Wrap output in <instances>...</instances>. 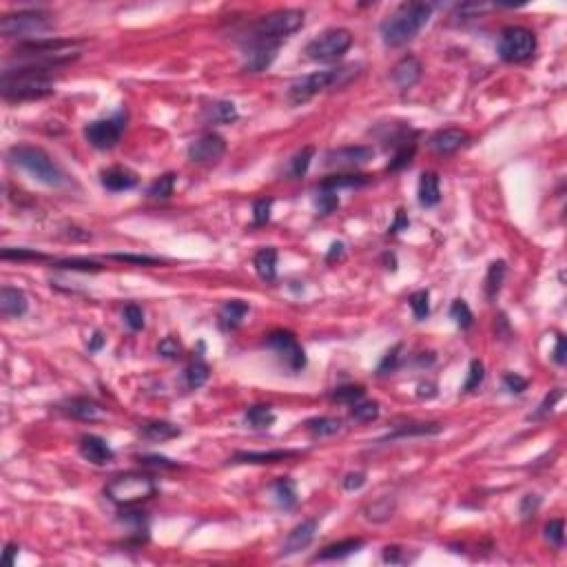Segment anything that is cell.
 <instances>
[{
	"label": "cell",
	"instance_id": "obj_48",
	"mask_svg": "<svg viewBox=\"0 0 567 567\" xmlns=\"http://www.w3.org/2000/svg\"><path fill=\"white\" fill-rule=\"evenodd\" d=\"M3 259H18V261H25V259H47V255L38 253L34 248H3V253H0Z\"/></svg>",
	"mask_w": 567,
	"mask_h": 567
},
{
	"label": "cell",
	"instance_id": "obj_7",
	"mask_svg": "<svg viewBox=\"0 0 567 567\" xmlns=\"http://www.w3.org/2000/svg\"><path fill=\"white\" fill-rule=\"evenodd\" d=\"M51 27H54L51 16L45 12H18V14H7L0 20V34L5 38L40 40Z\"/></svg>",
	"mask_w": 567,
	"mask_h": 567
},
{
	"label": "cell",
	"instance_id": "obj_6",
	"mask_svg": "<svg viewBox=\"0 0 567 567\" xmlns=\"http://www.w3.org/2000/svg\"><path fill=\"white\" fill-rule=\"evenodd\" d=\"M104 495L109 497V501L118 503V506L129 508V506H135V503L151 499L155 495V483L146 475L127 472V475L113 477L107 483V488H104Z\"/></svg>",
	"mask_w": 567,
	"mask_h": 567
},
{
	"label": "cell",
	"instance_id": "obj_32",
	"mask_svg": "<svg viewBox=\"0 0 567 567\" xmlns=\"http://www.w3.org/2000/svg\"><path fill=\"white\" fill-rule=\"evenodd\" d=\"M306 428L312 437H332L341 430V421L335 417H315L306 421Z\"/></svg>",
	"mask_w": 567,
	"mask_h": 567
},
{
	"label": "cell",
	"instance_id": "obj_26",
	"mask_svg": "<svg viewBox=\"0 0 567 567\" xmlns=\"http://www.w3.org/2000/svg\"><path fill=\"white\" fill-rule=\"evenodd\" d=\"M204 118L213 124H230L237 120V109L233 102L228 100H217L213 104H208L204 109Z\"/></svg>",
	"mask_w": 567,
	"mask_h": 567
},
{
	"label": "cell",
	"instance_id": "obj_17",
	"mask_svg": "<svg viewBox=\"0 0 567 567\" xmlns=\"http://www.w3.org/2000/svg\"><path fill=\"white\" fill-rule=\"evenodd\" d=\"M80 455L93 466H109L115 459L111 446L98 435H82L80 437Z\"/></svg>",
	"mask_w": 567,
	"mask_h": 567
},
{
	"label": "cell",
	"instance_id": "obj_31",
	"mask_svg": "<svg viewBox=\"0 0 567 567\" xmlns=\"http://www.w3.org/2000/svg\"><path fill=\"white\" fill-rule=\"evenodd\" d=\"M366 182H368V175H361V173H346V175H332V177H326V180L321 182L319 188H326V191H335V193H337L339 188L364 186Z\"/></svg>",
	"mask_w": 567,
	"mask_h": 567
},
{
	"label": "cell",
	"instance_id": "obj_10",
	"mask_svg": "<svg viewBox=\"0 0 567 567\" xmlns=\"http://www.w3.org/2000/svg\"><path fill=\"white\" fill-rule=\"evenodd\" d=\"M266 346L275 352L281 364L286 366L288 370L299 372L306 368V352L299 346V341L295 339V335L288 330H275L266 337Z\"/></svg>",
	"mask_w": 567,
	"mask_h": 567
},
{
	"label": "cell",
	"instance_id": "obj_14",
	"mask_svg": "<svg viewBox=\"0 0 567 567\" xmlns=\"http://www.w3.org/2000/svg\"><path fill=\"white\" fill-rule=\"evenodd\" d=\"M421 73H424L421 60H419L417 56H404L392 67L390 80L399 91H408V89H412L419 80H421Z\"/></svg>",
	"mask_w": 567,
	"mask_h": 567
},
{
	"label": "cell",
	"instance_id": "obj_27",
	"mask_svg": "<svg viewBox=\"0 0 567 567\" xmlns=\"http://www.w3.org/2000/svg\"><path fill=\"white\" fill-rule=\"evenodd\" d=\"M140 432L144 439L149 441H169V439H175L182 435V430L177 428L175 424H169V421H149L140 428Z\"/></svg>",
	"mask_w": 567,
	"mask_h": 567
},
{
	"label": "cell",
	"instance_id": "obj_50",
	"mask_svg": "<svg viewBox=\"0 0 567 567\" xmlns=\"http://www.w3.org/2000/svg\"><path fill=\"white\" fill-rule=\"evenodd\" d=\"M503 386H506V390L512 392V395H521L523 390H528V379L517 372H506L503 375Z\"/></svg>",
	"mask_w": 567,
	"mask_h": 567
},
{
	"label": "cell",
	"instance_id": "obj_24",
	"mask_svg": "<svg viewBox=\"0 0 567 567\" xmlns=\"http://www.w3.org/2000/svg\"><path fill=\"white\" fill-rule=\"evenodd\" d=\"M441 202V186H439V175L428 171L419 180V204L426 208H432Z\"/></svg>",
	"mask_w": 567,
	"mask_h": 567
},
{
	"label": "cell",
	"instance_id": "obj_47",
	"mask_svg": "<svg viewBox=\"0 0 567 567\" xmlns=\"http://www.w3.org/2000/svg\"><path fill=\"white\" fill-rule=\"evenodd\" d=\"M415 151H417V146L415 144H404L401 149L397 151V155H395V160L388 164V171H401L404 166H408L412 162V157H415Z\"/></svg>",
	"mask_w": 567,
	"mask_h": 567
},
{
	"label": "cell",
	"instance_id": "obj_1",
	"mask_svg": "<svg viewBox=\"0 0 567 567\" xmlns=\"http://www.w3.org/2000/svg\"><path fill=\"white\" fill-rule=\"evenodd\" d=\"M56 67L40 62H20L16 69L5 67L3 71V98L7 102L40 100L56 93L51 71Z\"/></svg>",
	"mask_w": 567,
	"mask_h": 567
},
{
	"label": "cell",
	"instance_id": "obj_28",
	"mask_svg": "<svg viewBox=\"0 0 567 567\" xmlns=\"http://www.w3.org/2000/svg\"><path fill=\"white\" fill-rule=\"evenodd\" d=\"M506 261H492L490 268H488V275H486V284H483V290H486V297L488 301L497 299L499 290L503 286V279H506Z\"/></svg>",
	"mask_w": 567,
	"mask_h": 567
},
{
	"label": "cell",
	"instance_id": "obj_58",
	"mask_svg": "<svg viewBox=\"0 0 567 567\" xmlns=\"http://www.w3.org/2000/svg\"><path fill=\"white\" fill-rule=\"evenodd\" d=\"M404 550L401 548H397V545H388V548H384V561L386 563H404L408 561V556H401Z\"/></svg>",
	"mask_w": 567,
	"mask_h": 567
},
{
	"label": "cell",
	"instance_id": "obj_30",
	"mask_svg": "<svg viewBox=\"0 0 567 567\" xmlns=\"http://www.w3.org/2000/svg\"><path fill=\"white\" fill-rule=\"evenodd\" d=\"M248 312V304L241 299H230L222 306V312H219V319H222L224 328H237L239 321L244 319V315Z\"/></svg>",
	"mask_w": 567,
	"mask_h": 567
},
{
	"label": "cell",
	"instance_id": "obj_57",
	"mask_svg": "<svg viewBox=\"0 0 567 567\" xmlns=\"http://www.w3.org/2000/svg\"><path fill=\"white\" fill-rule=\"evenodd\" d=\"M364 483H366L364 472H350V475H346V479H344V488L352 492V490L364 488Z\"/></svg>",
	"mask_w": 567,
	"mask_h": 567
},
{
	"label": "cell",
	"instance_id": "obj_61",
	"mask_svg": "<svg viewBox=\"0 0 567 567\" xmlns=\"http://www.w3.org/2000/svg\"><path fill=\"white\" fill-rule=\"evenodd\" d=\"M408 224H410V219H408L406 213L401 211V208H399V211H397V217H395V224H392L390 228H388V233H392V235H395V233H399L401 228H408Z\"/></svg>",
	"mask_w": 567,
	"mask_h": 567
},
{
	"label": "cell",
	"instance_id": "obj_42",
	"mask_svg": "<svg viewBox=\"0 0 567 567\" xmlns=\"http://www.w3.org/2000/svg\"><path fill=\"white\" fill-rule=\"evenodd\" d=\"M173 186H175V175L166 173L162 177H157V180L149 186V195L157 197V199H164V197H169L173 193Z\"/></svg>",
	"mask_w": 567,
	"mask_h": 567
},
{
	"label": "cell",
	"instance_id": "obj_35",
	"mask_svg": "<svg viewBox=\"0 0 567 567\" xmlns=\"http://www.w3.org/2000/svg\"><path fill=\"white\" fill-rule=\"evenodd\" d=\"M444 426L441 424H406L399 426L388 439H401V437H424V435H439Z\"/></svg>",
	"mask_w": 567,
	"mask_h": 567
},
{
	"label": "cell",
	"instance_id": "obj_23",
	"mask_svg": "<svg viewBox=\"0 0 567 567\" xmlns=\"http://www.w3.org/2000/svg\"><path fill=\"white\" fill-rule=\"evenodd\" d=\"M65 412L73 419H80V421H98L102 417V408L93 401V399H71V401L65 406Z\"/></svg>",
	"mask_w": 567,
	"mask_h": 567
},
{
	"label": "cell",
	"instance_id": "obj_4",
	"mask_svg": "<svg viewBox=\"0 0 567 567\" xmlns=\"http://www.w3.org/2000/svg\"><path fill=\"white\" fill-rule=\"evenodd\" d=\"M304 27V12L301 9H277L264 18H259V23L250 29L248 45H270L279 47L284 38L292 36L295 31Z\"/></svg>",
	"mask_w": 567,
	"mask_h": 567
},
{
	"label": "cell",
	"instance_id": "obj_41",
	"mask_svg": "<svg viewBox=\"0 0 567 567\" xmlns=\"http://www.w3.org/2000/svg\"><path fill=\"white\" fill-rule=\"evenodd\" d=\"M312 157H315V149L312 146H304V149L292 157V162H290V173L295 175V177H304L308 173V166L312 162Z\"/></svg>",
	"mask_w": 567,
	"mask_h": 567
},
{
	"label": "cell",
	"instance_id": "obj_22",
	"mask_svg": "<svg viewBox=\"0 0 567 567\" xmlns=\"http://www.w3.org/2000/svg\"><path fill=\"white\" fill-rule=\"evenodd\" d=\"M364 545H366L364 539H346L339 543H332V545H326V548L315 556V561H341L346 556L359 552Z\"/></svg>",
	"mask_w": 567,
	"mask_h": 567
},
{
	"label": "cell",
	"instance_id": "obj_34",
	"mask_svg": "<svg viewBox=\"0 0 567 567\" xmlns=\"http://www.w3.org/2000/svg\"><path fill=\"white\" fill-rule=\"evenodd\" d=\"M246 424L255 430H266L275 424V412L270 410V406H253L246 410Z\"/></svg>",
	"mask_w": 567,
	"mask_h": 567
},
{
	"label": "cell",
	"instance_id": "obj_64",
	"mask_svg": "<svg viewBox=\"0 0 567 567\" xmlns=\"http://www.w3.org/2000/svg\"><path fill=\"white\" fill-rule=\"evenodd\" d=\"M102 344H104V337H102V335H100V332H96V335H93V339H91V344H89V350H98V348H100V346H102Z\"/></svg>",
	"mask_w": 567,
	"mask_h": 567
},
{
	"label": "cell",
	"instance_id": "obj_46",
	"mask_svg": "<svg viewBox=\"0 0 567 567\" xmlns=\"http://www.w3.org/2000/svg\"><path fill=\"white\" fill-rule=\"evenodd\" d=\"M337 206H339V195L335 193V191L319 188V195H317V211H319V215H330Z\"/></svg>",
	"mask_w": 567,
	"mask_h": 567
},
{
	"label": "cell",
	"instance_id": "obj_62",
	"mask_svg": "<svg viewBox=\"0 0 567 567\" xmlns=\"http://www.w3.org/2000/svg\"><path fill=\"white\" fill-rule=\"evenodd\" d=\"M16 554H18V545L16 543H7V548H5V563L7 565H14Z\"/></svg>",
	"mask_w": 567,
	"mask_h": 567
},
{
	"label": "cell",
	"instance_id": "obj_9",
	"mask_svg": "<svg viewBox=\"0 0 567 567\" xmlns=\"http://www.w3.org/2000/svg\"><path fill=\"white\" fill-rule=\"evenodd\" d=\"M537 51V36L534 31L521 25L506 27L499 36V56L506 62L530 60Z\"/></svg>",
	"mask_w": 567,
	"mask_h": 567
},
{
	"label": "cell",
	"instance_id": "obj_60",
	"mask_svg": "<svg viewBox=\"0 0 567 567\" xmlns=\"http://www.w3.org/2000/svg\"><path fill=\"white\" fill-rule=\"evenodd\" d=\"M554 361L559 364V366H565V364H567V344H565V337H563V335H559V337H556Z\"/></svg>",
	"mask_w": 567,
	"mask_h": 567
},
{
	"label": "cell",
	"instance_id": "obj_59",
	"mask_svg": "<svg viewBox=\"0 0 567 567\" xmlns=\"http://www.w3.org/2000/svg\"><path fill=\"white\" fill-rule=\"evenodd\" d=\"M561 397H563V392H561V390H554V392H552V397L548 395V397H545V401L539 406V410L534 412V417H543V415H548V412L552 410V408L556 406V401H559Z\"/></svg>",
	"mask_w": 567,
	"mask_h": 567
},
{
	"label": "cell",
	"instance_id": "obj_51",
	"mask_svg": "<svg viewBox=\"0 0 567 567\" xmlns=\"http://www.w3.org/2000/svg\"><path fill=\"white\" fill-rule=\"evenodd\" d=\"M270 208H272V199L270 197H261L253 204V222L255 224H266L270 219Z\"/></svg>",
	"mask_w": 567,
	"mask_h": 567
},
{
	"label": "cell",
	"instance_id": "obj_55",
	"mask_svg": "<svg viewBox=\"0 0 567 567\" xmlns=\"http://www.w3.org/2000/svg\"><path fill=\"white\" fill-rule=\"evenodd\" d=\"M399 352H401V346H395L392 350H388L386 357L381 359V364H379V368H377V372H379V375L392 372L397 368V364H399Z\"/></svg>",
	"mask_w": 567,
	"mask_h": 567
},
{
	"label": "cell",
	"instance_id": "obj_2",
	"mask_svg": "<svg viewBox=\"0 0 567 567\" xmlns=\"http://www.w3.org/2000/svg\"><path fill=\"white\" fill-rule=\"evenodd\" d=\"M430 16H432V5L430 3L399 5L379 27L381 40L388 47H404L415 40L419 31L430 23Z\"/></svg>",
	"mask_w": 567,
	"mask_h": 567
},
{
	"label": "cell",
	"instance_id": "obj_45",
	"mask_svg": "<svg viewBox=\"0 0 567 567\" xmlns=\"http://www.w3.org/2000/svg\"><path fill=\"white\" fill-rule=\"evenodd\" d=\"M56 268L80 270V272H100L102 270V266L91 259H60V261H56Z\"/></svg>",
	"mask_w": 567,
	"mask_h": 567
},
{
	"label": "cell",
	"instance_id": "obj_13",
	"mask_svg": "<svg viewBox=\"0 0 567 567\" xmlns=\"http://www.w3.org/2000/svg\"><path fill=\"white\" fill-rule=\"evenodd\" d=\"M226 153V140L217 133H204L188 144V160L195 164H215Z\"/></svg>",
	"mask_w": 567,
	"mask_h": 567
},
{
	"label": "cell",
	"instance_id": "obj_29",
	"mask_svg": "<svg viewBox=\"0 0 567 567\" xmlns=\"http://www.w3.org/2000/svg\"><path fill=\"white\" fill-rule=\"evenodd\" d=\"M272 495H275L277 503L284 510H292L297 506V488H295V483L286 477L272 483Z\"/></svg>",
	"mask_w": 567,
	"mask_h": 567
},
{
	"label": "cell",
	"instance_id": "obj_5",
	"mask_svg": "<svg viewBox=\"0 0 567 567\" xmlns=\"http://www.w3.org/2000/svg\"><path fill=\"white\" fill-rule=\"evenodd\" d=\"M355 76H357V67H341V69H326V71L308 73V76L297 78L288 87V100H290V104H304L321 91L344 87L346 82H350Z\"/></svg>",
	"mask_w": 567,
	"mask_h": 567
},
{
	"label": "cell",
	"instance_id": "obj_39",
	"mask_svg": "<svg viewBox=\"0 0 567 567\" xmlns=\"http://www.w3.org/2000/svg\"><path fill=\"white\" fill-rule=\"evenodd\" d=\"M410 308L415 312V319L417 321H424L428 319V315H430V292L428 290H417L410 295Z\"/></svg>",
	"mask_w": 567,
	"mask_h": 567
},
{
	"label": "cell",
	"instance_id": "obj_44",
	"mask_svg": "<svg viewBox=\"0 0 567 567\" xmlns=\"http://www.w3.org/2000/svg\"><path fill=\"white\" fill-rule=\"evenodd\" d=\"M545 539H548L554 548H563L565 545V523L563 519H554L550 521L548 525H545Z\"/></svg>",
	"mask_w": 567,
	"mask_h": 567
},
{
	"label": "cell",
	"instance_id": "obj_33",
	"mask_svg": "<svg viewBox=\"0 0 567 567\" xmlns=\"http://www.w3.org/2000/svg\"><path fill=\"white\" fill-rule=\"evenodd\" d=\"M208 375H211V368H208V364L202 359V357H195V359L188 364V368L184 372L186 377V386L188 388H202L206 381H208Z\"/></svg>",
	"mask_w": 567,
	"mask_h": 567
},
{
	"label": "cell",
	"instance_id": "obj_18",
	"mask_svg": "<svg viewBox=\"0 0 567 567\" xmlns=\"http://www.w3.org/2000/svg\"><path fill=\"white\" fill-rule=\"evenodd\" d=\"M277 49L279 47H270V45H248L241 69L250 73L266 71L272 65V60L277 58Z\"/></svg>",
	"mask_w": 567,
	"mask_h": 567
},
{
	"label": "cell",
	"instance_id": "obj_49",
	"mask_svg": "<svg viewBox=\"0 0 567 567\" xmlns=\"http://www.w3.org/2000/svg\"><path fill=\"white\" fill-rule=\"evenodd\" d=\"M124 321H127V326L131 330H142L144 328V312L138 304H129L127 308H124Z\"/></svg>",
	"mask_w": 567,
	"mask_h": 567
},
{
	"label": "cell",
	"instance_id": "obj_12",
	"mask_svg": "<svg viewBox=\"0 0 567 567\" xmlns=\"http://www.w3.org/2000/svg\"><path fill=\"white\" fill-rule=\"evenodd\" d=\"M375 157L372 146H339L324 155V166L337 171H350L368 164Z\"/></svg>",
	"mask_w": 567,
	"mask_h": 567
},
{
	"label": "cell",
	"instance_id": "obj_25",
	"mask_svg": "<svg viewBox=\"0 0 567 567\" xmlns=\"http://www.w3.org/2000/svg\"><path fill=\"white\" fill-rule=\"evenodd\" d=\"M253 264H255V270H257V275L261 279H264V281H275V277H277V250L275 248L266 246V248L257 250Z\"/></svg>",
	"mask_w": 567,
	"mask_h": 567
},
{
	"label": "cell",
	"instance_id": "obj_21",
	"mask_svg": "<svg viewBox=\"0 0 567 567\" xmlns=\"http://www.w3.org/2000/svg\"><path fill=\"white\" fill-rule=\"evenodd\" d=\"M297 450H270V452H237L233 459V464H253V466H264V464H279V461H286L297 457Z\"/></svg>",
	"mask_w": 567,
	"mask_h": 567
},
{
	"label": "cell",
	"instance_id": "obj_8",
	"mask_svg": "<svg viewBox=\"0 0 567 567\" xmlns=\"http://www.w3.org/2000/svg\"><path fill=\"white\" fill-rule=\"evenodd\" d=\"M352 47V34L348 29H326L306 45V58L312 62H335Z\"/></svg>",
	"mask_w": 567,
	"mask_h": 567
},
{
	"label": "cell",
	"instance_id": "obj_43",
	"mask_svg": "<svg viewBox=\"0 0 567 567\" xmlns=\"http://www.w3.org/2000/svg\"><path fill=\"white\" fill-rule=\"evenodd\" d=\"M486 379V368H483V364L479 359H475L470 364V370H468V379L464 384V392H475L477 388L483 384Z\"/></svg>",
	"mask_w": 567,
	"mask_h": 567
},
{
	"label": "cell",
	"instance_id": "obj_36",
	"mask_svg": "<svg viewBox=\"0 0 567 567\" xmlns=\"http://www.w3.org/2000/svg\"><path fill=\"white\" fill-rule=\"evenodd\" d=\"M352 419L359 424H370L379 417V404L377 401H357L350 410Z\"/></svg>",
	"mask_w": 567,
	"mask_h": 567
},
{
	"label": "cell",
	"instance_id": "obj_54",
	"mask_svg": "<svg viewBox=\"0 0 567 567\" xmlns=\"http://www.w3.org/2000/svg\"><path fill=\"white\" fill-rule=\"evenodd\" d=\"M138 461L142 466H149V468H166V470H173V468H180L175 464V461L166 459V457H160V455H142L138 457Z\"/></svg>",
	"mask_w": 567,
	"mask_h": 567
},
{
	"label": "cell",
	"instance_id": "obj_38",
	"mask_svg": "<svg viewBox=\"0 0 567 567\" xmlns=\"http://www.w3.org/2000/svg\"><path fill=\"white\" fill-rule=\"evenodd\" d=\"M450 317H452L457 321V326L464 330H468L472 324H475V315H472L470 306L464 299H455V304L450 306Z\"/></svg>",
	"mask_w": 567,
	"mask_h": 567
},
{
	"label": "cell",
	"instance_id": "obj_53",
	"mask_svg": "<svg viewBox=\"0 0 567 567\" xmlns=\"http://www.w3.org/2000/svg\"><path fill=\"white\" fill-rule=\"evenodd\" d=\"M113 259L118 261H127V264H138V266H155V264H162L157 257H149V255H129V253H115L111 255Z\"/></svg>",
	"mask_w": 567,
	"mask_h": 567
},
{
	"label": "cell",
	"instance_id": "obj_40",
	"mask_svg": "<svg viewBox=\"0 0 567 567\" xmlns=\"http://www.w3.org/2000/svg\"><path fill=\"white\" fill-rule=\"evenodd\" d=\"M364 395H366L364 386H341L332 392V399L346 406H355L357 401H361Z\"/></svg>",
	"mask_w": 567,
	"mask_h": 567
},
{
	"label": "cell",
	"instance_id": "obj_56",
	"mask_svg": "<svg viewBox=\"0 0 567 567\" xmlns=\"http://www.w3.org/2000/svg\"><path fill=\"white\" fill-rule=\"evenodd\" d=\"M539 506H541V497H537V495L523 497V501H521V514H523V519L534 517V514H537V510H539Z\"/></svg>",
	"mask_w": 567,
	"mask_h": 567
},
{
	"label": "cell",
	"instance_id": "obj_11",
	"mask_svg": "<svg viewBox=\"0 0 567 567\" xmlns=\"http://www.w3.org/2000/svg\"><path fill=\"white\" fill-rule=\"evenodd\" d=\"M122 131H124L122 115H115V118H104V120L89 122L85 127V138L93 149L107 151V149H113V146L120 142Z\"/></svg>",
	"mask_w": 567,
	"mask_h": 567
},
{
	"label": "cell",
	"instance_id": "obj_16",
	"mask_svg": "<svg viewBox=\"0 0 567 567\" xmlns=\"http://www.w3.org/2000/svg\"><path fill=\"white\" fill-rule=\"evenodd\" d=\"M468 142H470L468 131L457 129V127H448V129L437 131L432 138H430V149L439 155H450V153H457L461 146H466Z\"/></svg>",
	"mask_w": 567,
	"mask_h": 567
},
{
	"label": "cell",
	"instance_id": "obj_52",
	"mask_svg": "<svg viewBox=\"0 0 567 567\" xmlns=\"http://www.w3.org/2000/svg\"><path fill=\"white\" fill-rule=\"evenodd\" d=\"M157 352H160L162 357H166V359H177V357L182 355V346L175 337H164L160 341V346H157Z\"/></svg>",
	"mask_w": 567,
	"mask_h": 567
},
{
	"label": "cell",
	"instance_id": "obj_63",
	"mask_svg": "<svg viewBox=\"0 0 567 567\" xmlns=\"http://www.w3.org/2000/svg\"><path fill=\"white\" fill-rule=\"evenodd\" d=\"M335 255H337V257H341V255H344V244H341V241H335V244L330 246V253H328V259H332Z\"/></svg>",
	"mask_w": 567,
	"mask_h": 567
},
{
	"label": "cell",
	"instance_id": "obj_19",
	"mask_svg": "<svg viewBox=\"0 0 567 567\" xmlns=\"http://www.w3.org/2000/svg\"><path fill=\"white\" fill-rule=\"evenodd\" d=\"M29 308V299L20 288L3 286L0 288V312L3 317H23Z\"/></svg>",
	"mask_w": 567,
	"mask_h": 567
},
{
	"label": "cell",
	"instance_id": "obj_37",
	"mask_svg": "<svg viewBox=\"0 0 567 567\" xmlns=\"http://www.w3.org/2000/svg\"><path fill=\"white\" fill-rule=\"evenodd\" d=\"M368 512V519L375 521V523H381V521H388L392 517V512H395V499L390 497H384L379 501H375L372 506L366 510Z\"/></svg>",
	"mask_w": 567,
	"mask_h": 567
},
{
	"label": "cell",
	"instance_id": "obj_20",
	"mask_svg": "<svg viewBox=\"0 0 567 567\" xmlns=\"http://www.w3.org/2000/svg\"><path fill=\"white\" fill-rule=\"evenodd\" d=\"M100 182L107 191L122 193V191H131V188L138 186V175L129 169H124V166H113V169L102 173Z\"/></svg>",
	"mask_w": 567,
	"mask_h": 567
},
{
	"label": "cell",
	"instance_id": "obj_3",
	"mask_svg": "<svg viewBox=\"0 0 567 567\" xmlns=\"http://www.w3.org/2000/svg\"><path fill=\"white\" fill-rule=\"evenodd\" d=\"M7 155H9V160H12V164L20 166V169L27 171L34 180L43 182L45 186L58 188V186H65L69 182L67 173L62 171L43 149H38V146L18 144V146H12Z\"/></svg>",
	"mask_w": 567,
	"mask_h": 567
},
{
	"label": "cell",
	"instance_id": "obj_15",
	"mask_svg": "<svg viewBox=\"0 0 567 567\" xmlns=\"http://www.w3.org/2000/svg\"><path fill=\"white\" fill-rule=\"evenodd\" d=\"M317 528H319L317 519H306V521H301L299 525H295V528L288 532L286 541H284V545H281V556H292V554H297L301 550H306L308 545L312 543L315 534H317Z\"/></svg>",
	"mask_w": 567,
	"mask_h": 567
}]
</instances>
